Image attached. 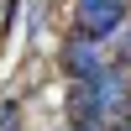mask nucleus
Masks as SVG:
<instances>
[{"label":"nucleus","mask_w":131,"mask_h":131,"mask_svg":"<svg viewBox=\"0 0 131 131\" xmlns=\"http://www.w3.org/2000/svg\"><path fill=\"white\" fill-rule=\"evenodd\" d=\"M126 26V0H79V16H73V31L79 37H115V31Z\"/></svg>","instance_id":"obj_1"},{"label":"nucleus","mask_w":131,"mask_h":131,"mask_svg":"<svg viewBox=\"0 0 131 131\" xmlns=\"http://www.w3.org/2000/svg\"><path fill=\"white\" fill-rule=\"evenodd\" d=\"M73 131H89V126H73Z\"/></svg>","instance_id":"obj_4"},{"label":"nucleus","mask_w":131,"mask_h":131,"mask_svg":"<svg viewBox=\"0 0 131 131\" xmlns=\"http://www.w3.org/2000/svg\"><path fill=\"white\" fill-rule=\"evenodd\" d=\"M110 52H105V42H94V37H79L73 31L68 42H63V68L73 73V79H94L100 68H110Z\"/></svg>","instance_id":"obj_2"},{"label":"nucleus","mask_w":131,"mask_h":131,"mask_svg":"<svg viewBox=\"0 0 131 131\" xmlns=\"http://www.w3.org/2000/svg\"><path fill=\"white\" fill-rule=\"evenodd\" d=\"M0 131H16V100H5V110H0Z\"/></svg>","instance_id":"obj_3"}]
</instances>
